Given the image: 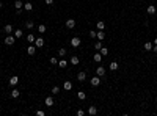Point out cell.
I'll return each instance as SVG.
<instances>
[{
  "label": "cell",
  "instance_id": "1",
  "mask_svg": "<svg viewBox=\"0 0 157 116\" xmlns=\"http://www.w3.org/2000/svg\"><path fill=\"white\" fill-rule=\"evenodd\" d=\"M3 42H5L6 45H13V44L16 42V36H14V35H8V36L3 39Z\"/></svg>",
  "mask_w": 157,
  "mask_h": 116
},
{
  "label": "cell",
  "instance_id": "2",
  "mask_svg": "<svg viewBox=\"0 0 157 116\" xmlns=\"http://www.w3.org/2000/svg\"><path fill=\"white\" fill-rule=\"evenodd\" d=\"M99 83H101V77H99V75L91 77V85H93V86H99Z\"/></svg>",
  "mask_w": 157,
  "mask_h": 116
},
{
  "label": "cell",
  "instance_id": "3",
  "mask_svg": "<svg viewBox=\"0 0 157 116\" xmlns=\"http://www.w3.org/2000/svg\"><path fill=\"white\" fill-rule=\"evenodd\" d=\"M74 27H75V20H74V19H68V20H66V28H69V30H72V28H74Z\"/></svg>",
  "mask_w": 157,
  "mask_h": 116
},
{
  "label": "cell",
  "instance_id": "4",
  "mask_svg": "<svg viewBox=\"0 0 157 116\" xmlns=\"http://www.w3.org/2000/svg\"><path fill=\"white\" fill-rule=\"evenodd\" d=\"M3 31H5L6 35H11L13 31H14V28H13V25H11V24H6V25L3 27Z\"/></svg>",
  "mask_w": 157,
  "mask_h": 116
},
{
  "label": "cell",
  "instance_id": "5",
  "mask_svg": "<svg viewBox=\"0 0 157 116\" xmlns=\"http://www.w3.org/2000/svg\"><path fill=\"white\" fill-rule=\"evenodd\" d=\"M35 45H36V49H41L42 45H44V39L42 38H36L35 39Z\"/></svg>",
  "mask_w": 157,
  "mask_h": 116
},
{
  "label": "cell",
  "instance_id": "6",
  "mask_svg": "<svg viewBox=\"0 0 157 116\" xmlns=\"http://www.w3.org/2000/svg\"><path fill=\"white\" fill-rule=\"evenodd\" d=\"M80 42H82V41H80V39H78L77 36H74V38H72V39H71V45H72V47H74V49H75V47H78V45H80Z\"/></svg>",
  "mask_w": 157,
  "mask_h": 116
},
{
  "label": "cell",
  "instance_id": "7",
  "mask_svg": "<svg viewBox=\"0 0 157 116\" xmlns=\"http://www.w3.org/2000/svg\"><path fill=\"white\" fill-rule=\"evenodd\" d=\"M146 11H148V14H156V13H157V6H156V5H149V6L146 8Z\"/></svg>",
  "mask_w": 157,
  "mask_h": 116
},
{
  "label": "cell",
  "instance_id": "8",
  "mask_svg": "<svg viewBox=\"0 0 157 116\" xmlns=\"http://www.w3.org/2000/svg\"><path fill=\"white\" fill-rule=\"evenodd\" d=\"M96 75H99V77H104V75H105V67H102V66L96 67Z\"/></svg>",
  "mask_w": 157,
  "mask_h": 116
},
{
  "label": "cell",
  "instance_id": "9",
  "mask_svg": "<svg viewBox=\"0 0 157 116\" xmlns=\"http://www.w3.org/2000/svg\"><path fill=\"white\" fill-rule=\"evenodd\" d=\"M85 79H86V72L80 71V72L77 74V80H78V82H85Z\"/></svg>",
  "mask_w": 157,
  "mask_h": 116
},
{
  "label": "cell",
  "instance_id": "10",
  "mask_svg": "<svg viewBox=\"0 0 157 116\" xmlns=\"http://www.w3.org/2000/svg\"><path fill=\"white\" fill-rule=\"evenodd\" d=\"M17 83H19V77H17V75H13L11 79H10V85H11V86H16Z\"/></svg>",
  "mask_w": 157,
  "mask_h": 116
},
{
  "label": "cell",
  "instance_id": "11",
  "mask_svg": "<svg viewBox=\"0 0 157 116\" xmlns=\"http://www.w3.org/2000/svg\"><path fill=\"white\" fill-rule=\"evenodd\" d=\"M88 115H91V116L97 115V107H94V105H90V108H88Z\"/></svg>",
  "mask_w": 157,
  "mask_h": 116
},
{
  "label": "cell",
  "instance_id": "12",
  "mask_svg": "<svg viewBox=\"0 0 157 116\" xmlns=\"http://www.w3.org/2000/svg\"><path fill=\"white\" fill-rule=\"evenodd\" d=\"M63 88H64L66 91H71V90H72V83L69 82V80H64V83H63Z\"/></svg>",
  "mask_w": 157,
  "mask_h": 116
},
{
  "label": "cell",
  "instance_id": "13",
  "mask_svg": "<svg viewBox=\"0 0 157 116\" xmlns=\"http://www.w3.org/2000/svg\"><path fill=\"white\" fill-rule=\"evenodd\" d=\"M109 69H110V71H118V69H120V66H118V63H116V61H112V63H110V66H109Z\"/></svg>",
  "mask_w": 157,
  "mask_h": 116
},
{
  "label": "cell",
  "instance_id": "14",
  "mask_svg": "<svg viewBox=\"0 0 157 116\" xmlns=\"http://www.w3.org/2000/svg\"><path fill=\"white\" fill-rule=\"evenodd\" d=\"M96 38L99 39V41H104V38H105V33H104V30H97V35H96Z\"/></svg>",
  "mask_w": 157,
  "mask_h": 116
},
{
  "label": "cell",
  "instance_id": "15",
  "mask_svg": "<svg viewBox=\"0 0 157 116\" xmlns=\"http://www.w3.org/2000/svg\"><path fill=\"white\" fill-rule=\"evenodd\" d=\"M46 105H47V107H53V97L52 96H49V97H46Z\"/></svg>",
  "mask_w": 157,
  "mask_h": 116
},
{
  "label": "cell",
  "instance_id": "16",
  "mask_svg": "<svg viewBox=\"0 0 157 116\" xmlns=\"http://www.w3.org/2000/svg\"><path fill=\"white\" fill-rule=\"evenodd\" d=\"M27 52H28V55H35V52H36V45H28V47H27Z\"/></svg>",
  "mask_w": 157,
  "mask_h": 116
},
{
  "label": "cell",
  "instance_id": "17",
  "mask_svg": "<svg viewBox=\"0 0 157 116\" xmlns=\"http://www.w3.org/2000/svg\"><path fill=\"white\" fill-rule=\"evenodd\" d=\"M24 10H25V11H31V10H33V3H30V2L24 3Z\"/></svg>",
  "mask_w": 157,
  "mask_h": 116
},
{
  "label": "cell",
  "instance_id": "18",
  "mask_svg": "<svg viewBox=\"0 0 157 116\" xmlns=\"http://www.w3.org/2000/svg\"><path fill=\"white\" fill-rule=\"evenodd\" d=\"M93 60L96 61V63H101V60H102V55H101V52H97V53H94V56H93Z\"/></svg>",
  "mask_w": 157,
  "mask_h": 116
},
{
  "label": "cell",
  "instance_id": "19",
  "mask_svg": "<svg viewBox=\"0 0 157 116\" xmlns=\"http://www.w3.org/2000/svg\"><path fill=\"white\" fill-rule=\"evenodd\" d=\"M19 94H21V93H19V90H17V88H13V90H11V97L17 99V97H19Z\"/></svg>",
  "mask_w": 157,
  "mask_h": 116
},
{
  "label": "cell",
  "instance_id": "20",
  "mask_svg": "<svg viewBox=\"0 0 157 116\" xmlns=\"http://www.w3.org/2000/svg\"><path fill=\"white\" fill-rule=\"evenodd\" d=\"M71 64H74V66H77V64H78V56L77 55H72L71 56Z\"/></svg>",
  "mask_w": 157,
  "mask_h": 116
},
{
  "label": "cell",
  "instance_id": "21",
  "mask_svg": "<svg viewBox=\"0 0 157 116\" xmlns=\"http://www.w3.org/2000/svg\"><path fill=\"white\" fill-rule=\"evenodd\" d=\"M14 6H16V10H22V8H24V3L21 2V0H16V2H14Z\"/></svg>",
  "mask_w": 157,
  "mask_h": 116
},
{
  "label": "cell",
  "instance_id": "22",
  "mask_svg": "<svg viewBox=\"0 0 157 116\" xmlns=\"http://www.w3.org/2000/svg\"><path fill=\"white\" fill-rule=\"evenodd\" d=\"M152 42H149V41H148V42H145V44H143V47H145V50H152Z\"/></svg>",
  "mask_w": 157,
  "mask_h": 116
},
{
  "label": "cell",
  "instance_id": "23",
  "mask_svg": "<svg viewBox=\"0 0 157 116\" xmlns=\"http://www.w3.org/2000/svg\"><path fill=\"white\" fill-rule=\"evenodd\" d=\"M58 56H61V58H64V56H66V49H64V47L58 49Z\"/></svg>",
  "mask_w": 157,
  "mask_h": 116
},
{
  "label": "cell",
  "instance_id": "24",
  "mask_svg": "<svg viewBox=\"0 0 157 116\" xmlns=\"http://www.w3.org/2000/svg\"><path fill=\"white\" fill-rule=\"evenodd\" d=\"M96 27H97V30H104V28H105V24H104V20H99V22L96 24Z\"/></svg>",
  "mask_w": 157,
  "mask_h": 116
},
{
  "label": "cell",
  "instance_id": "25",
  "mask_svg": "<svg viewBox=\"0 0 157 116\" xmlns=\"http://www.w3.org/2000/svg\"><path fill=\"white\" fill-rule=\"evenodd\" d=\"M38 31H39V33H46V31H47V28H46V25H44V24H41V25H39V27H38Z\"/></svg>",
  "mask_w": 157,
  "mask_h": 116
},
{
  "label": "cell",
  "instance_id": "26",
  "mask_svg": "<svg viewBox=\"0 0 157 116\" xmlns=\"http://www.w3.org/2000/svg\"><path fill=\"white\" fill-rule=\"evenodd\" d=\"M14 36H16V39H19V38H22V36H24L22 30H14Z\"/></svg>",
  "mask_w": 157,
  "mask_h": 116
},
{
  "label": "cell",
  "instance_id": "27",
  "mask_svg": "<svg viewBox=\"0 0 157 116\" xmlns=\"http://www.w3.org/2000/svg\"><path fill=\"white\" fill-rule=\"evenodd\" d=\"M77 96H78V99H80V101H85V99H86V94L83 93V91H78Z\"/></svg>",
  "mask_w": 157,
  "mask_h": 116
},
{
  "label": "cell",
  "instance_id": "28",
  "mask_svg": "<svg viewBox=\"0 0 157 116\" xmlns=\"http://www.w3.org/2000/svg\"><path fill=\"white\" fill-rule=\"evenodd\" d=\"M25 27H27V28H28V30H31V28H33V27H35L33 20H27V22H25Z\"/></svg>",
  "mask_w": 157,
  "mask_h": 116
},
{
  "label": "cell",
  "instance_id": "29",
  "mask_svg": "<svg viewBox=\"0 0 157 116\" xmlns=\"http://www.w3.org/2000/svg\"><path fill=\"white\" fill-rule=\"evenodd\" d=\"M99 52H101V55H109V49H107V47H104V45H102L101 47V50H99Z\"/></svg>",
  "mask_w": 157,
  "mask_h": 116
},
{
  "label": "cell",
  "instance_id": "30",
  "mask_svg": "<svg viewBox=\"0 0 157 116\" xmlns=\"http://www.w3.org/2000/svg\"><path fill=\"white\" fill-rule=\"evenodd\" d=\"M101 47H102V41L97 39V42H94V49H96V50H101Z\"/></svg>",
  "mask_w": 157,
  "mask_h": 116
},
{
  "label": "cell",
  "instance_id": "31",
  "mask_svg": "<svg viewBox=\"0 0 157 116\" xmlns=\"http://www.w3.org/2000/svg\"><path fill=\"white\" fill-rule=\"evenodd\" d=\"M35 39H36V38H35L33 35H28V36H27V42H35Z\"/></svg>",
  "mask_w": 157,
  "mask_h": 116
},
{
  "label": "cell",
  "instance_id": "32",
  "mask_svg": "<svg viewBox=\"0 0 157 116\" xmlns=\"http://www.w3.org/2000/svg\"><path fill=\"white\" fill-rule=\"evenodd\" d=\"M66 60H60V61H58V66H60V67H66Z\"/></svg>",
  "mask_w": 157,
  "mask_h": 116
},
{
  "label": "cell",
  "instance_id": "33",
  "mask_svg": "<svg viewBox=\"0 0 157 116\" xmlns=\"http://www.w3.org/2000/svg\"><path fill=\"white\" fill-rule=\"evenodd\" d=\"M52 93H53V94H58V93H60V88H58V86L55 85V86L52 88Z\"/></svg>",
  "mask_w": 157,
  "mask_h": 116
},
{
  "label": "cell",
  "instance_id": "34",
  "mask_svg": "<svg viewBox=\"0 0 157 116\" xmlns=\"http://www.w3.org/2000/svg\"><path fill=\"white\" fill-rule=\"evenodd\" d=\"M96 35H97V31H94V30L90 31V38H91V39H94V38H96Z\"/></svg>",
  "mask_w": 157,
  "mask_h": 116
},
{
  "label": "cell",
  "instance_id": "35",
  "mask_svg": "<svg viewBox=\"0 0 157 116\" xmlns=\"http://www.w3.org/2000/svg\"><path fill=\"white\" fill-rule=\"evenodd\" d=\"M50 63H52L53 66H55V64H58V60H57L55 56H52V58H50Z\"/></svg>",
  "mask_w": 157,
  "mask_h": 116
},
{
  "label": "cell",
  "instance_id": "36",
  "mask_svg": "<svg viewBox=\"0 0 157 116\" xmlns=\"http://www.w3.org/2000/svg\"><path fill=\"white\" fill-rule=\"evenodd\" d=\"M36 115H38V116H46V113L42 111V110H38V111H36Z\"/></svg>",
  "mask_w": 157,
  "mask_h": 116
},
{
  "label": "cell",
  "instance_id": "37",
  "mask_svg": "<svg viewBox=\"0 0 157 116\" xmlns=\"http://www.w3.org/2000/svg\"><path fill=\"white\" fill-rule=\"evenodd\" d=\"M85 115V111H83V110H77V116H83Z\"/></svg>",
  "mask_w": 157,
  "mask_h": 116
},
{
  "label": "cell",
  "instance_id": "38",
  "mask_svg": "<svg viewBox=\"0 0 157 116\" xmlns=\"http://www.w3.org/2000/svg\"><path fill=\"white\" fill-rule=\"evenodd\" d=\"M44 2H46V5H52L53 3V0H44Z\"/></svg>",
  "mask_w": 157,
  "mask_h": 116
},
{
  "label": "cell",
  "instance_id": "39",
  "mask_svg": "<svg viewBox=\"0 0 157 116\" xmlns=\"http://www.w3.org/2000/svg\"><path fill=\"white\" fill-rule=\"evenodd\" d=\"M152 49H154V53H157V45H156V44L152 45Z\"/></svg>",
  "mask_w": 157,
  "mask_h": 116
},
{
  "label": "cell",
  "instance_id": "40",
  "mask_svg": "<svg viewBox=\"0 0 157 116\" xmlns=\"http://www.w3.org/2000/svg\"><path fill=\"white\" fill-rule=\"evenodd\" d=\"M154 44H156V45H157V38H156V39H154Z\"/></svg>",
  "mask_w": 157,
  "mask_h": 116
},
{
  "label": "cell",
  "instance_id": "41",
  "mask_svg": "<svg viewBox=\"0 0 157 116\" xmlns=\"http://www.w3.org/2000/svg\"><path fill=\"white\" fill-rule=\"evenodd\" d=\"M2 6H3V3H2V2H0V10H2Z\"/></svg>",
  "mask_w": 157,
  "mask_h": 116
},
{
  "label": "cell",
  "instance_id": "42",
  "mask_svg": "<svg viewBox=\"0 0 157 116\" xmlns=\"http://www.w3.org/2000/svg\"><path fill=\"white\" fill-rule=\"evenodd\" d=\"M156 115H157V113H156Z\"/></svg>",
  "mask_w": 157,
  "mask_h": 116
}]
</instances>
